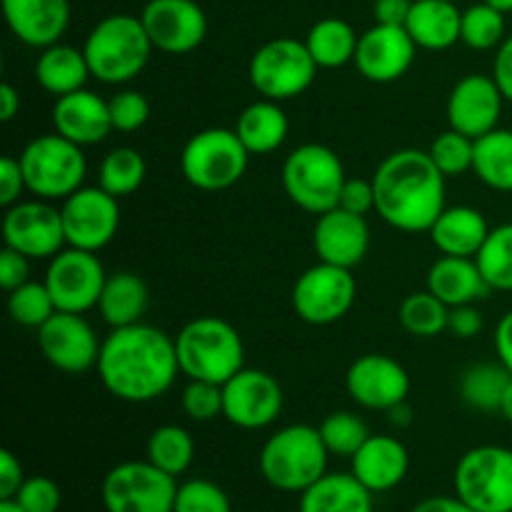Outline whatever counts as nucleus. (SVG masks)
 Instances as JSON below:
<instances>
[{
  "label": "nucleus",
  "mask_w": 512,
  "mask_h": 512,
  "mask_svg": "<svg viewBox=\"0 0 512 512\" xmlns=\"http://www.w3.org/2000/svg\"><path fill=\"white\" fill-rule=\"evenodd\" d=\"M95 370L113 398L153 403L173 388L180 375L175 338L148 323L113 328L100 345Z\"/></svg>",
  "instance_id": "nucleus-1"
},
{
  "label": "nucleus",
  "mask_w": 512,
  "mask_h": 512,
  "mask_svg": "<svg viewBox=\"0 0 512 512\" xmlns=\"http://www.w3.org/2000/svg\"><path fill=\"white\" fill-rule=\"evenodd\" d=\"M375 210L403 233H423L445 205V175L428 150L403 148L390 153L373 175Z\"/></svg>",
  "instance_id": "nucleus-2"
},
{
  "label": "nucleus",
  "mask_w": 512,
  "mask_h": 512,
  "mask_svg": "<svg viewBox=\"0 0 512 512\" xmlns=\"http://www.w3.org/2000/svg\"><path fill=\"white\" fill-rule=\"evenodd\" d=\"M153 43L138 15L115 13L95 23L83 43L90 75L105 85H123L148 65Z\"/></svg>",
  "instance_id": "nucleus-3"
},
{
  "label": "nucleus",
  "mask_w": 512,
  "mask_h": 512,
  "mask_svg": "<svg viewBox=\"0 0 512 512\" xmlns=\"http://www.w3.org/2000/svg\"><path fill=\"white\" fill-rule=\"evenodd\" d=\"M328 458L320 430L295 423L265 440L260 450V473L270 488L300 495L328 473Z\"/></svg>",
  "instance_id": "nucleus-4"
},
{
  "label": "nucleus",
  "mask_w": 512,
  "mask_h": 512,
  "mask_svg": "<svg viewBox=\"0 0 512 512\" xmlns=\"http://www.w3.org/2000/svg\"><path fill=\"white\" fill-rule=\"evenodd\" d=\"M180 373L188 380L225 385L245 368V348L238 330L225 320L203 315L185 325L175 338Z\"/></svg>",
  "instance_id": "nucleus-5"
},
{
  "label": "nucleus",
  "mask_w": 512,
  "mask_h": 512,
  "mask_svg": "<svg viewBox=\"0 0 512 512\" xmlns=\"http://www.w3.org/2000/svg\"><path fill=\"white\" fill-rule=\"evenodd\" d=\"M28 193L40 200H65L83 188L88 163L83 148L60 133L38 135L20 153Z\"/></svg>",
  "instance_id": "nucleus-6"
},
{
  "label": "nucleus",
  "mask_w": 512,
  "mask_h": 512,
  "mask_svg": "<svg viewBox=\"0 0 512 512\" xmlns=\"http://www.w3.org/2000/svg\"><path fill=\"white\" fill-rule=\"evenodd\" d=\"M345 168L328 145L305 143L283 163V188L298 208L323 215L338 208L345 185Z\"/></svg>",
  "instance_id": "nucleus-7"
},
{
  "label": "nucleus",
  "mask_w": 512,
  "mask_h": 512,
  "mask_svg": "<svg viewBox=\"0 0 512 512\" xmlns=\"http://www.w3.org/2000/svg\"><path fill=\"white\" fill-rule=\"evenodd\" d=\"M250 153L238 133L228 128H208L195 133L180 153V170L193 188L205 193L228 190L248 170Z\"/></svg>",
  "instance_id": "nucleus-8"
},
{
  "label": "nucleus",
  "mask_w": 512,
  "mask_h": 512,
  "mask_svg": "<svg viewBox=\"0 0 512 512\" xmlns=\"http://www.w3.org/2000/svg\"><path fill=\"white\" fill-rule=\"evenodd\" d=\"M455 495L475 512H512V450L470 448L455 465Z\"/></svg>",
  "instance_id": "nucleus-9"
},
{
  "label": "nucleus",
  "mask_w": 512,
  "mask_h": 512,
  "mask_svg": "<svg viewBox=\"0 0 512 512\" xmlns=\"http://www.w3.org/2000/svg\"><path fill=\"white\" fill-rule=\"evenodd\" d=\"M253 88L263 98L283 103L303 95L318 75V63L310 55L305 40L275 38L260 45L248 65Z\"/></svg>",
  "instance_id": "nucleus-10"
},
{
  "label": "nucleus",
  "mask_w": 512,
  "mask_h": 512,
  "mask_svg": "<svg viewBox=\"0 0 512 512\" xmlns=\"http://www.w3.org/2000/svg\"><path fill=\"white\" fill-rule=\"evenodd\" d=\"M178 478L155 468L150 460H128L108 470L100 500L108 512H173Z\"/></svg>",
  "instance_id": "nucleus-11"
},
{
  "label": "nucleus",
  "mask_w": 512,
  "mask_h": 512,
  "mask_svg": "<svg viewBox=\"0 0 512 512\" xmlns=\"http://www.w3.org/2000/svg\"><path fill=\"white\" fill-rule=\"evenodd\" d=\"M358 283L350 268L320 263L305 270L293 285V310L310 325H333L350 313Z\"/></svg>",
  "instance_id": "nucleus-12"
},
{
  "label": "nucleus",
  "mask_w": 512,
  "mask_h": 512,
  "mask_svg": "<svg viewBox=\"0 0 512 512\" xmlns=\"http://www.w3.org/2000/svg\"><path fill=\"white\" fill-rule=\"evenodd\" d=\"M105 280H108V273L98 253L65 245L58 255L50 258L43 283L53 295L55 308L63 313L85 315L88 310L98 308Z\"/></svg>",
  "instance_id": "nucleus-13"
},
{
  "label": "nucleus",
  "mask_w": 512,
  "mask_h": 512,
  "mask_svg": "<svg viewBox=\"0 0 512 512\" xmlns=\"http://www.w3.org/2000/svg\"><path fill=\"white\" fill-rule=\"evenodd\" d=\"M60 218H63L65 243L70 248L98 253L118 233L120 205L118 198H113L100 185H93V188L83 185V188L75 190L73 195L63 200Z\"/></svg>",
  "instance_id": "nucleus-14"
},
{
  "label": "nucleus",
  "mask_w": 512,
  "mask_h": 512,
  "mask_svg": "<svg viewBox=\"0 0 512 512\" xmlns=\"http://www.w3.org/2000/svg\"><path fill=\"white\" fill-rule=\"evenodd\" d=\"M3 240L30 260H50L65 248V230L60 208L50 200H20L5 208Z\"/></svg>",
  "instance_id": "nucleus-15"
},
{
  "label": "nucleus",
  "mask_w": 512,
  "mask_h": 512,
  "mask_svg": "<svg viewBox=\"0 0 512 512\" xmlns=\"http://www.w3.org/2000/svg\"><path fill=\"white\" fill-rule=\"evenodd\" d=\"M283 388L265 370L243 368L223 385V418L235 428L260 430L278 420Z\"/></svg>",
  "instance_id": "nucleus-16"
},
{
  "label": "nucleus",
  "mask_w": 512,
  "mask_h": 512,
  "mask_svg": "<svg viewBox=\"0 0 512 512\" xmlns=\"http://www.w3.org/2000/svg\"><path fill=\"white\" fill-rule=\"evenodd\" d=\"M140 20L153 48L168 55L193 53L208 35V15L195 0H148Z\"/></svg>",
  "instance_id": "nucleus-17"
},
{
  "label": "nucleus",
  "mask_w": 512,
  "mask_h": 512,
  "mask_svg": "<svg viewBox=\"0 0 512 512\" xmlns=\"http://www.w3.org/2000/svg\"><path fill=\"white\" fill-rule=\"evenodd\" d=\"M38 345L55 370L80 375L98 365L103 343L83 315L58 310L48 323L38 328Z\"/></svg>",
  "instance_id": "nucleus-18"
},
{
  "label": "nucleus",
  "mask_w": 512,
  "mask_h": 512,
  "mask_svg": "<svg viewBox=\"0 0 512 512\" xmlns=\"http://www.w3.org/2000/svg\"><path fill=\"white\" fill-rule=\"evenodd\" d=\"M348 395L368 410H385L405 403L410 395V375L390 355L368 353L353 360L345 375Z\"/></svg>",
  "instance_id": "nucleus-19"
},
{
  "label": "nucleus",
  "mask_w": 512,
  "mask_h": 512,
  "mask_svg": "<svg viewBox=\"0 0 512 512\" xmlns=\"http://www.w3.org/2000/svg\"><path fill=\"white\" fill-rule=\"evenodd\" d=\"M415 40L400 25H380L365 30L355 50V68L370 83H395L415 60Z\"/></svg>",
  "instance_id": "nucleus-20"
},
{
  "label": "nucleus",
  "mask_w": 512,
  "mask_h": 512,
  "mask_svg": "<svg viewBox=\"0 0 512 512\" xmlns=\"http://www.w3.org/2000/svg\"><path fill=\"white\" fill-rule=\"evenodd\" d=\"M505 95L493 75L470 73L453 85L448 98V123L468 138H480L498 128Z\"/></svg>",
  "instance_id": "nucleus-21"
},
{
  "label": "nucleus",
  "mask_w": 512,
  "mask_h": 512,
  "mask_svg": "<svg viewBox=\"0 0 512 512\" xmlns=\"http://www.w3.org/2000/svg\"><path fill=\"white\" fill-rule=\"evenodd\" d=\"M313 248L320 263L350 268L363 263L370 248V225L365 215L348 213L343 208H333L318 215L313 230Z\"/></svg>",
  "instance_id": "nucleus-22"
},
{
  "label": "nucleus",
  "mask_w": 512,
  "mask_h": 512,
  "mask_svg": "<svg viewBox=\"0 0 512 512\" xmlns=\"http://www.w3.org/2000/svg\"><path fill=\"white\" fill-rule=\"evenodd\" d=\"M8 28L20 43L30 48H48L60 43L70 25L68 0H3Z\"/></svg>",
  "instance_id": "nucleus-23"
},
{
  "label": "nucleus",
  "mask_w": 512,
  "mask_h": 512,
  "mask_svg": "<svg viewBox=\"0 0 512 512\" xmlns=\"http://www.w3.org/2000/svg\"><path fill=\"white\" fill-rule=\"evenodd\" d=\"M53 128L55 133L73 140L80 148L100 143L113 130L108 100H103L88 88L60 95V98H55L53 105Z\"/></svg>",
  "instance_id": "nucleus-24"
},
{
  "label": "nucleus",
  "mask_w": 512,
  "mask_h": 512,
  "mask_svg": "<svg viewBox=\"0 0 512 512\" xmlns=\"http://www.w3.org/2000/svg\"><path fill=\"white\" fill-rule=\"evenodd\" d=\"M408 470V448L393 435H370L363 448L350 458V473L373 495L398 488Z\"/></svg>",
  "instance_id": "nucleus-25"
},
{
  "label": "nucleus",
  "mask_w": 512,
  "mask_h": 512,
  "mask_svg": "<svg viewBox=\"0 0 512 512\" xmlns=\"http://www.w3.org/2000/svg\"><path fill=\"white\" fill-rule=\"evenodd\" d=\"M428 290L448 308L475 305L493 293L488 280L480 273L478 260L458 258V255H440L435 260L428 273Z\"/></svg>",
  "instance_id": "nucleus-26"
},
{
  "label": "nucleus",
  "mask_w": 512,
  "mask_h": 512,
  "mask_svg": "<svg viewBox=\"0 0 512 512\" xmlns=\"http://www.w3.org/2000/svg\"><path fill=\"white\" fill-rule=\"evenodd\" d=\"M428 233L435 248L443 255L475 258L490 235V225L480 210L470 208V205H453L438 215Z\"/></svg>",
  "instance_id": "nucleus-27"
},
{
  "label": "nucleus",
  "mask_w": 512,
  "mask_h": 512,
  "mask_svg": "<svg viewBox=\"0 0 512 512\" xmlns=\"http://www.w3.org/2000/svg\"><path fill=\"white\" fill-rule=\"evenodd\" d=\"M463 13L453 0H413L405 30L423 50H448L460 40Z\"/></svg>",
  "instance_id": "nucleus-28"
},
{
  "label": "nucleus",
  "mask_w": 512,
  "mask_h": 512,
  "mask_svg": "<svg viewBox=\"0 0 512 512\" xmlns=\"http://www.w3.org/2000/svg\"><path fill=\"white\" fill-rule=\"evenodd\" d=\"M298 512H373V493L353 473H325L300 493Z\"/></svg>",
  "instance_id": "nucleus-29"
},
{
  "label": "nucleus",
  "mask_w": 512,
  "mask_h": 512,
  "mask_svg": "<svg viewBox=\"0 0 512 512\" xmlns=\"http://www.w3.org/2000/svg\"><path fill=\"white\" fill-rule=\"evenodd\" d=\"M233 130L250 155H270L285 143L290 123L280 103L260 98L238 115Z\"/></svg>",
  "instance_id": "nucleus-30"
},
{
  "label": "nucleus",
  "mask_w": 512,
  "mask_h": 512,
  "mask_svg": "<svg viewBox=\"0 0 512 512\" xmlns=\"http://www.w3.org/2000/svg\"><path fill=\"white\" fill-rule=\"evenodd\" d=\"M88 78L93 75H90L85 53L73 45H48L35 63V80L45 93L55 95V98L85 88Z\"/></svg>",
  "instance_id": "nucleus-31"
},
{
  "label": "nucleus",
  "mask_w": 512,
  "mask_h": 512,
  "mask_svg": "<svg viewBox=\"0 0 512 512\" xmlns=\"http://www.w3.org/2000/svg\"><path fill=\"white\" fill-rule=\"evenodd\" d=\"M98 310L110 328L143 323V315L148 310V285L140 280V275L128 273V270L108 275Z\"/></svg>",
  "instance_id": "nucleus-32"
},
{
  "label": "nucleus",
  "mask_w": 512,
  "mask_h": 512,
  "mask_svg": "<svg viewBox=\"0 0 512 512\" xmlns=\"http://www.w3.org/2000/svg\"><path fill=\"white\" fill-rule=\"evenodd\" d=\"M473 173L488 188L512 193V130L495 128L475 138Z\"/></svg>",
  "instance_id": "nucleus-33"
},
{
  "label": "nucleus",
  "mask_w": 512,
  "mask_h": 512,
  "mask_svg": "<svg viewBox=\"0 0 512 512\" xmlns=\"http://www.w3.org/2000/svg\"><path fill=\"white\" fill-rule=\"evenodd\" d=\"M360 35L340 18H323L310 28L305 45L318 68H343L353 63Z\"/></svg>",
  "instance_id": "nucleus-34"
},
{
  "label": "nucleus",
  "mask_w": 512,
  "mask_h": 512,
  "mask_svg": "<svg viewBox=\"0 0 512 512\" xmlns=\"http://www.w3.org/2000/svg\"><path fill=\"white\" fill-rule=\"evenodd\" d=\"M510 380L512 373L500 360L470 365L460 378V398L468 408L480 410V413H500Z\"/></svg>",
  "instance_id": "nucleus-35"
},
{
  "label": "nucleus",
  "mask_w": 512,
  "mask_h": 512,
  "mask_svg": "<svg viewBox=\"0 0 512 512\" xmlns=\"http://www.w3.org/2000/svg\"><path fill=\"white\" fill-rule=\"evenodd\" d=\"M195 443L193 435L180 425H160L148 438V460L163 473L183 475L193 465Z\"/></svg>",
  "instance_id": "nucleus-36"
},
{
  "label": "nucleus",
  "mask_w": 512,
  "mask_h": 512,
  "mask_svg": "<svg viewBox=\"0 0 512 512\" xmlns=\"http://www.w3.org/2000/svg\"><path fill=\"white\" fill-rule=\"evenodd\" d=\"M145 160L135 148H115L103 158L98 170V185L113 198H128L143 185Z\"/></svg>",
  "instance_id": "nucleus-37"
},
{
  "label": "nucleus",
  "mask_w": 512,
  "mask_h": 512,
  "mask_svg": "<svg viewBox=\"0 0 512 512\" xmlns=\"http://www.w3.org/2000/svg\"><path fill=\"white\" fill-rule=\"evenodd\" d=\"M475 260L490 288L512 293V223L490 228Z\"/></svg>",
  "instance_id": "nucleus-38"
},
{
  "label": "nucleus",
  "mask_w": 512,
  "mask_h": 512,
  "mask_svg": "<svg viewBox=\"0 0 512 512\" xmlns=\"http://www.w3.org/2000/svg\"><path fill=\"white\" fill-rule=\"evenodd\" d=\"M448 318L450 308L443 300L435 298L430 290L408 295L400 305V325L418 338H435L443 330H448Z\"/></svg>",
  "instance_id": "nucleus-39"
},
{
  "label": "nucleus",
  "mask_w": 512,
  "mask_h": 512,
  "mask_svg": "<svg viewBox=\"0 0 512 512\" xmlns=\"http://www.w3.org/2000/svg\"><path fill=\"white\" fill-rule=\"evenodd\" d=\"M508 38L505 35V13L490 3L470 5L463 10V23H460V40L473 50H493Z\"/></svg>",
  "instance_id": "nucleus-40"
},
{
  "label": "nucleus",
  "mask_w": 512,
  "mask_h": 512,
  "mask_svg": "<svg viewBox=\"0 0 512 512\" xmlns=\"http://www.w3.org/2000/svg\"><path fill=\"white\" fill-rule=\"evenodd\" d=\"M8 313L10 318L15 320L23 328H35L48 323L58 308H55V300L50 295L48 285L35 283V280H28L20 288L10 290L8 295Z\"/></svg>",
  "instance_id": "nucleus-41"
},
{
  "label": "nucleus",
  "mask_w": 512,
  "mask_h": 512,
  "mask_svg": "<svg viewBox=\"0 0 512 512\" xmlns=\"http://www.w3.org/2000/svg\"><path fill=\"white\" fill-rule=\"evenodd\" d=\"M320 438H323L325 448L330 455H340V458H353L365 440L370 438V430L360 415L340 410V413H330L328 418L320 423Z\"/></svg>",
  "instance_id": "nucleus-42"
},
{
  "label": "nucleus",
  "mask_w": 512,
  "mask_h": 512,
  "mask_svg": "<svg viewBox=\"0 0 512 512\" xmlns=\"http://www.w3.org/2000/svg\"><path fill=\"white\" fill-rule=\"evenodd\" d=\"M428 153L445 178H455V175H463L468 170H473L475 140L450 128L430 143Z\"/></svg>",
  "instance_id": "nucleus-43"
},
{
  "label": "nucleus",
  "mask_w": 512,
  "mask_h": 512,
  "mask_svg": "<svg viewBox=\"0 0 512 512\" xmlns=\"http://www.w3.org/2000/svg\"><path fill=\"white\" fill-rule=\"evenodd\" d=\"M173 512H233L228 493L213 480L195 478L178 485Z\"/></svg>",
  "instance_id": "nucleus-44"
},
{
  "label": "nucleus",
  "mask_w": 512,
  "mask_h": 512,
  "mask_svg": "<svg viewBox=\"0 0 512 512\" xmlns=\"http://www.w3.org/2000/svg\"><path fill=\"white\" fill-rule=\"evenodd\" d=\"M185 415L198 423H210L223 415V385L208 380H188L180 395Z\"/></svg>",
  "instance_id": "nucleus-45"
},
{
  "label": "nucleus",
  "mask_w": 512,
  "mask_h": 512,
  "mask_svg": "<svg viewBox=\"0 0 512 512\" xmlns=\"http://www.w3.org/2000/svg\"><path fill=\"white\" fill-rule=\"evenodd\" d=\"M108 105L113 130H120V133L140 130L150 118V103L140 90H118V93L108 100Z\"/></svg>",
  "instance_id": "nucleus-46"
},
{
  "label": "nucleus",
  "mask_w": 512,
  "mask_h": 512,
  "mask_svg": "<svg viewBox=\"0 0 512 512\" xmlns=\"http://www.w3.org/2000/svg\"><path fill=\"white\" fill-rule=\"evenodd\" d=\"M13 500L25 512H58L60 503H63V493L53 478L33 475V478H25Z\"/></svg>",
  "instance_id": "nucleus-47"
},
{
  "label": "nucleus",
  "mask_w": 512,
  "mask_h": 512,
  "mask_svg": "<svg viewBox=\"0 0 512 512\" xmlns=\"http://www.w3.org/2000/svg\"><path fill=\"white\" fill-rule=\"evenodd\" d=\"M338 208L348 210L355 215H368L370 210H375V188L373 180H360V178H348L343 185V193H340Z\"/></svg>",
  "instance_id": "nucleus-48"
},
{
  "label": "nucleus",
  "mask_w": 512,
  "mask_h": 512,
  "mask_svg": "<svg viewBox=\"0 0 512 512\" xmlns=\"http://www.w3.org/2000/svg\"><path fill=\"white\" fill-rule=\"evenodd\" d=\"M25 190H28V185H25L20 160L13 158V155H3L0 158V205L10 208V205L20 203V195Z\"/></svg>",
  "instance_id": "nucleus-49"
},
{
  "label": "nucleus",
  "mask_w": 512,
  "mask_h": 512,
  "mask_svg": "<svg viewBox=\"0 0 512 512\" xmlns=\"http://www.w3.org/2000/svg\"><path fill=\"white\" fill-rule=\"evenodd\" d=\"M30 280V258L5 245L0 253V288L15 290Z\"/></svg>",
  "instance_id": "nucleus-50"
},
{
  "label": "nucleus",
  "mask_w": 512,
  "mask_h": 512,
  "mask_svg": "<svg viewBox=\"0 0 512 512\" xmlns=\"http://www.w3.org/2000/svg\"><path fill=\"white\" fill-rule=\"evenodd\" d=\"M448 330L455 338H475V335L483 330V315L478 313L475 305H458V308H450Z\"/></svg>",
  "instance_id": "nucleus-51"
},
{
  "label": "nucleus",
  "mask_w": 512,
  "mask_h": 512,
  "mask_svg": "<svg viewBox=\"0 0 512 512\" xmlns=\"http://www.w3.org/2000/svg\"><path fill=\"white\" fill-rule=\"evenodd\" d=\"M23 483L25 473L20 460L10 450H0V500H13Z\"/></svg>",
  "instance_id": "nucleus-52"
},
{
  "label": "nucleus",
  "mask_w": 512,
  "mask_h": 512,
  "mask_svg": "<svg viewBox=\"0 0 512 512\" xmlns=\"http://www.w3.org/2000/svg\"><path fill=\"white\" fill-rule=\"evenodd\" d=\"M493 78L498 83L500 93L505 95V100L512 103V35L500 43L498 53L493 60Z\"/></svg>",
  "instance_id": "nucleus-53"
},
{
  "label": "nucleus",
  "mask_w": 512,
  "mask_h": 512,
  "mask_svg": "<svg viewBox=\"0 0 512 512\" xmlns=\"http://www.w3.org/2000/svg\"><path fill=\"white\" fill-rule=\"evenodd\" d=\"M410 8H413V0H375L373 5L375 23L400 25V28H405Z\"/></svg>",
  "instance_id": "nucleus-54"
},
{
  "label": "nucleus",
  "mask_w": 512,
  "mask_h": 512,
  "mask_svg": "<svg viewBox=\"0 0 512 512\" xmlns=\"http://www.w3.org/2000/svg\"><path fill=\"white\" fill-rule=\"evenodd\" d=\"M495 353L498 360L512 373V310L500 318L498 328H495Z\"/></svg>",
  "instance_id": "nucleus-55"
},
{
  "label": "nucleus",
  "mask_w": 512,
  "mask_h": 512,
  "mask_svg": "<svg viewBox=\"0 0 512 512\" xmlns=\"http://www.w3.org/2000/svg\"><path fill=\"white\" fill-rule=\"evenodd\" d=\"M410 512H475L465 505L458 495H435V498L420 500Z\"/></svg>",
  "instance_id": "nucleus-56"
},
{
  "label": "nucleus",
  "mask_w": 512,
  "mask_h": 512,
  "mask_svg": "<svg viewBox=\"0 0 512 512\" xmlns=\"http://www.w3.org/2000/svg\"><path fill=\"white\" fill-rule=\"evenodd\" d=\"M20 110V93L13 88L10 83L0 85V118L5 120V123H10V120L18 115Z\"/></svg>",
  "instance_id": "nucleus-57"
},
{
  "label": "nucleus",
  "mask_w": 512,
  "mask_h": 512,
  "mask_svg": "<svg viewBox=\"0 0 512 512\" xmlns=\"http://www.w3.org/2000/svg\"><path fill=\"white\" fill-rule=\"evenodd\" d=\"M388 413H390V423L400 425V428L410 425V420H413V413H410L408 400H405V403H400V405H395V408H390Z\"/></svg>",
  "instance_id": "nucleus-58"
},
{
  "label": "nucleus",
  "mask_w": 512,
  "mask_h": 512,
  "mask_svg": "<svg viewBox=\"0 0 512 512\" xmlns=\"http://www.w3.org/2000/svg\"><path fill=\"white\" fill-rule=\"evenodd\" d=\"M500 415H503L508 423H512V380L508 385V390H505V398H503V405H500Z\"/></svg>",
  "instance_id": "nucleus-59"
},
{
  "label": "nucleus",
  "mask_w": 512,
  "mask_h": 512,
  "mask_svg": "<svg viewBox=\"0 0 512 512\" xmlns=\"http://www.w3.org/2000/svg\"><path fill=\"white\" fill-rule=\"evenodd\" d=\"M0 512H25L15 500H0Z\"/></svg>",
  "instance_id": "nucleus-60"
},
{
  "label": "nucleus",
  "mask_w": 512,
  "mask_h": 512,
  "mask_svg": "<svg viewBox=\"0 0 512 512\" xmlns=\"http://www.w3.org/2000/svg\"><path fill=\"white\" fill-rule=\"evenodd\" d=\"M485 3L495 5V8L503 10V13H512V0H485Z\"/></svg>",
  "instance_id": "nucleus-61"
},
{
  "label": "nucleus",
  "mask_w": 512,
  "mask_h": 512,
  "mask_svg": "<svg viewBox=\"0 0 512 512\" xmlns=\"http://www.w3.org/2000/svg\"><path fill=\"white\" fill-rule=\"evenodd\" d=\"M453 3H458V0H453Z\"/></svg>",
  "instance_id": "nucleus-62"
}]
</instances>
